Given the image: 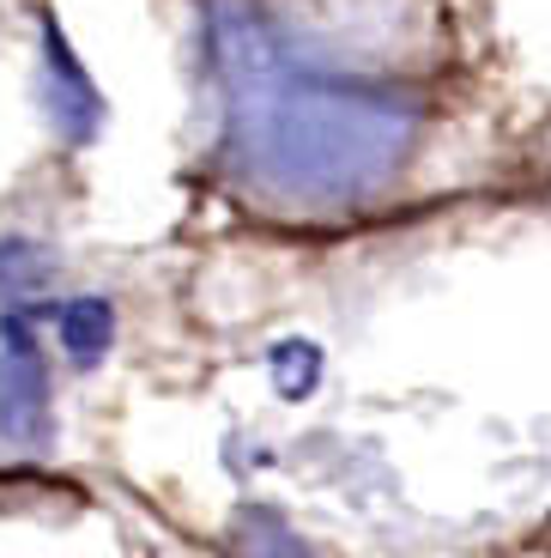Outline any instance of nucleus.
Segmentation results:
<instances>
[{
  "label": "nucleus",
  "instance_id": "nucleus-1",
  "mask_svg": "<svg viewBox=\"0 0 551 558\" xmlns=\"http://www.w3.org/2000/svg\"><path fill=\"white\" fill-rule=\"evenodd\" d=\"M207 56L224 98V158L279 207H352L382 195L418 140L406 92L304 68L248 0H212Z\"/></svg>",
  "mask_w": 551,
  "mask_h": 558
},
{
  "label": "nucleus",
  "instance_id": "nucleus-2",
  "mask_svg": "<svg viewBox=\"0 0 551 558\" xmlns=\"http://www.w3.org/2000/svg\"><path fill=\"white\" fill-rule=\"evenodd\" d=\"M0 437L13 449H49L56 401H49V364L37 352L30 316H0Z\"/></svg>",
  "mask_w": 551,
  "mask_h": 558
},
{
  "label": "nucleus",
  "instance_id": "nucleus-3",
  "mask_svg": "<svg viewBox=\"0 0 551 558\" xmlns=\"http://www.w3.org/2000/svg\"><path fill=\"white\" fill-rule=\"evenodd\" d=\"M42 80H49V122H56V134L73 140V146H91L97 128H103V92L79 68V56L68 49L56 19H42Z\"/></svg>",
  "mask_w": 551,
  "mask_h": 558
},
{
  "label": "nucleus",
  "instance_id": "nucleus-4",
  "mask_svg": "<svg viewBox=\"0 0 551 558\" xmlns=\"http://www.w3.org/2000/svg\"><path fill=\"white\" fill-rule=\"evenodd\" d=\"M231 558H316V553L273 504H243L231 522Z\"/></svg>",
  "mask_w": 551,
  "mask_h": 558
},
{
  "label": "nucleus",
  "instance_id": "nucleus-5",
  "mask_svg": "<svg viewBox=\"0 0 551 558\" xmlns=\"http://www.w3.org/2000/svg\"><path fill=\"white\" fill-rule=\"evenodd\" d=\"M56 328H61V352H68L79 371H91L115 340V310L103 298H68L56 310Z\"/></svg>",
  "mask_w": 551,
  "mask_h": 558
},
{
  "label": "nucleus",
  "instance_id": "nucleus-6",
  "mask_svg": "<svg viewBox=\"0 0 551 558\" xmlns=\"http://www.w3.org/2000/svg\"><path fill=\"white\" fill-rule=\"evenodd\" d=\"M267 364H273V389L285 395V401L316 395V383H321V347H309V340H279V347L267 352Z\"/></svg>",
  "mask_w": 551,
  "mask_h": 558
},
{
  "label": "nucleus",
  "instance_id": "nucleus-7",
  "mask_svg": "<svg viewBox=\"0 0 551 558\" xmlns=\"http://www.w3.org/2000/svg\"><path fill=\"white\" fill-rule=\"evenodd\" d=\"M42 250L37 243H25V238H7L0 243V292H30L42 279Z\"/></svg>",
  "mask_w": 551,
  "mask_h": 558
}]
</instances>
